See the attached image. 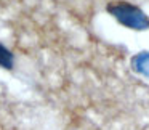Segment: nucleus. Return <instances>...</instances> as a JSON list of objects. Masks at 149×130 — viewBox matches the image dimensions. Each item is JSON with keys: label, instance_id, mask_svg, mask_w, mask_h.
<instances>
[{"label": "nucleus", "instance_id": "f257e3e1", "mask_svg": "<svg viewBox=\"0 0 149 130\" xmlns=\"http://www.w3.org/2000/svg\"><path fill=\"white\" fill-rule=\"evenodd\" d=\"M106 11L114 16L122 26L133 31H146L149 29V16L139 7L128 2H116L106 7Z\"/></svg>", "mask_w": 149, "mask_h": 130}, {"label": "nucleus", "instance_id": "f03ea898", "mask_svg": "<svg viewBox=\"0 0 149 130\" xmlns=\"http://www.w3.org/2000/svg\"><path fill=\"white\" fill-rule=\"evenodd\" d=\"M132 66H133V71L149 75V52H141L139 55L133 56Z\"/></svg>", "mask_w": 149, "mask_h": 130}, {"label": "nucleus", "instance_id": "7ed1b4c3", "mask_svg": "<svg viewBox=\"0 0 149 130\" xmlns=\"http://www.w3.org/2000/svg\"><path fill=\"white\" fill-rule=\"evenodd\" d=\"M13 64H15L13 53H11L5 45H2V43H0V68L11 71V69H13Z\"/></svg>", "mask_w": 149, "mask_h": 130}]
</instances>
